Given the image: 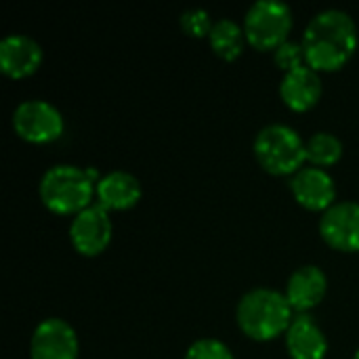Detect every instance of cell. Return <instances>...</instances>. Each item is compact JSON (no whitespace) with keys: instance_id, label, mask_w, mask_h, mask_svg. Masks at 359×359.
I'll return each instance as SVG.
<instances>
[{"instance_id":"cell-5","label":"cell","mask_w":359,"mask_h":359,"mask_svg":"<svg viewBox=\"0 0 359 359\" xmlns=\"http://www.w3.org/2000/svg\"><path fill=\"white\" fill-rule=\"evenodd\" d=\"M294 17L288 4L278 0H259L255 2L244 17V34L252 48L257 50H276L292 32Z\"/></svg>"},{"instance_id":"cell-9","label":"cell","mask_w":359,"mask_h":359,"mask_svg":"<svg viewBox=\"0 0 359 359\" xmlns=\"http://www.w3.org/2000/svg\"><path fill=\"white\" fill-rule=\"evenodd\" d=\"M320 236L339 252H359V202H337L320 219Z\"/></svg>"},{"instance_id":"cell-19","label":"cell","mask_w":359,"mask_h":359,"mask_svg":"<svg viewBox=\"0 0 359 359\" xmlns=\"http://www.w3.org/2000/svg\"><path fill=\"white\" fill-rule=\"evenodd\" d=\"M185 359H236L231 349L217 339H200L189 345Z\"/></svg>"},{"instance_id":"cell-13","label":"cell","mask_w":359,"mask_h":359,"mask_svg":"<svg viewBox=\"0 0 359 359\" xmlns=\"http://www.w3.org/2000/svg\"><path fill=\"white\" fill-rule=\"evenodd\" d=\"M141 196H143V189H141L139 179L126 170H111V172L103 175L95 187L97 204L101 208H105L107 212L128 210L139 204Z\"/></svg>"},{"instance_id":"cell-16","label":"cell","mask_w":359,"mask_h":359,"mask_svg":"<svg viewBox=\"0 0 359 359\" xmlns=\"http://www.w3.org/2000/svg\"><path fill=\"white\" fill-rule=\"evenodd\" d=\"M208 42L217 57H221L223 61H236L244 53L248 40L244 34V25L236 23L233 19H219L210 29Z\"/></svg>"},{"instance_id":"cell-1","label":"cell","mask_w":359,"mask_h":359,"mask_svg":"<svg viewBox=\"0 0 359 359\" xmlns=\"http://www.w3.org/2000/svg\"><path fill=\"white\" fill-rule=\"evenodd\" d=\"M359 34L353 17L339 8L318 13L305 27L303 48L311 69L337 72L349 63L358 50Z\"/></svg>"},{"instance_id":"cell-11","label":"cell","mask_w":359,"mask_h":359,"mask_svg":"<svg viewBox=\"0 0 359 359\" xmlns=\"http://www.w3.org/2000/svg\"><path fill=\"white\" fill-rule=\"evenodd\" d=\"M40 44L25 34H8L0 40V72L13 80H23L42 65Z\"/></svg>"},{"instance_id":"cell-20","label":"cell","mask_w":359,"mask_h":359,"mask_svg":"<svg viewBox=\"0 0 359 359\" xmlns=\"http://www.w3.org/2000/svg\"><path fill=\"white\" fill-rule=\"evenodd\" d=\"M215 21L210 19L208 11H202V8H194V11H185L181 15V29L191 36V38H204V36H210V29H212Z\"/></svg>"},{"instance_id":"cell-2","label":"cell","mask_w":359,"mask_h":359,"mask_svg":"<svg viewBox=\"0 0 359 359\" xmlns=\"http://www.w3.org/2000/svg\"><path fill=\"white\" fill-rule=\"evenodd\" d=\"M292 320L294 309L290 307L286 294L273 288H252L236 307V322L240 330L259 343H267L286 334Z\"/></svg>"},{"instance_id":"cell-18","label":"cell","mask_w":359,"mask_h":359,"mask_svg":"<svg viewBox=\"0 0 359 359\" xmlns=\"http://www.w3.org/2000/svg\"><path fill=\"white\" fill-rule=\"evenodd\" d=\"M273 61H276V65H278L284 74H288V72H292V69H299V67L307 65L303 42H292V40L284 42L280 48L273 50Z\"/></svg>"},{"instance_id":"cell-17","label":"cell","mask_w":359,"mask_h":359,"mask_svg":"<svg viewBox=\"0 0 359 359\" xmlns=\"http://www.w3.org/2000/svg\"><path fill=\"white\" fill-rule=\"evenodd\" d=\"M343 158V143L332 133H316L305 141V160L309 166L328 168Z\"/></svg>"},{"instance_id":"cell-3","label":"cell","mask_w":359,"mask_h":359,"mask_svg":"<svg viewBox=\"0 0 359 359\" xmlns=\"http://www.w3.org/2000/svg\"><path fill=\"white\" fill-rule=\"evenodd\" d=\"M101 177L95 168H80L74 164H57L48 168L38 185L44 208L55 215H80L93 206L95 187Z\"/></svg>"},{"instance_id":"cell-21","label":"cell","mask_w":359,"mask_h":359,"mask_svg":"<svg viewBox=\"0 0 359 359\" xmlns=\"http://www.w3.org/2000/svg\"><path fill=\"white\" fill-rule=\"evenodd\" d=\"M353 359H359V349H358V353H355V355H353Z\"/></svg>"},{"instance_id":"cell-7","label":"cell","mask_w":359,"mask_h":359,"mask_svg":"<svg viewBox=\"0 0 359 359\" xmlns=\"http://www.w3.org/2000/svg\"><path fill=\"white\" fill-rule=\"evenodd\" d=\"M114 225L109 212L99 204L88 206L69 223V242L82 257H99L111 242Z\"/></svg>"},{"instance_id":"cell-10","label":"cell","mask_w":359,"mask_h":359,"mask_svg":"<svg viewBox=\"0 0 359 359\" xmlns=\"http://www.w3.org/2000/svg\"><path fill=\"white\" fill-rule=\"evenodd\" d=\"M290 191L294 200L311 212H326L337 204V183L328 170L318 166H303L290 179Z\"/></svg>"},{"instance_id":"cell-6","label":"cell","mask_w":359,"mask_h":359,"mask_svg":"<svg viewBox=\"0 0 359 359\" xmlns=\"http://www.w3.org/2000/svg\"><path fill=\"white\" fill-rule=\"evenodd\" d=\"M63 126L65 122L61 111L44 99H27L13 111L15 135L34 145L57 141L63 135Z\"/></svg>"},{"instance_id":"cell-14","label":"cell","mask_w":359,"mask_h":359,"mask_svg":"<svg viewBox=\"0 0 359 359\" xmlns=\"http://www.w3.org/2000/svg\"><path fill=\"white\" fill-rule=\"evenodd\" d=\"M280 97L292 111H309L322 99V78L309 65L284 74L280 82Z\"/></svg>"},{"instance_id":"cell-4","label":"cell","mask_w":359,"mask_h":359,"mask_svg":"<svg viewBox=\"0 0 359 359\" xmlns=\"http://www.w3.org/2000/svg\"><path fill=\"white\" fill-rule=\"evenodd\" d=\"M261 168L273 177H294L305 160V141L288 124L263 126L252 143Z\"/></svg>"},{"instance_id":"cell-12","label":"cell","mask_w":359,"mask_h":359,"mask_svg":"<svg viewBox=\"0 0 359 359\" xmlns=\"http://www.w3.org/2000/svg\"><path fill=\"white\" fill-rule=\"evenodd\" d=\"M328 292V278L316 265H303L292 271L286 284V299L294 313H307L316 309Z\"/></svg>"},{"instance_id":"cell-15","label":"cell","mask_w":359,"mask_h":359,"mask_svg":"<svg viewBox=\"0 0 359 359\" xmlns=\"http://www.w3.org/2000/svg\"><path fill=\"white\" fill-rule=\"evenodd\" d=\"M286 349L292 359H324L328 353V339L313 318L301 313L294 316L286 332Z\"/></svg>"},{"instance_id":"cell-8","label":"cell","mask_w":359,"mask_h":359,"mask_svg":"<svg viewBox=\"0 0 359 359\" xmlns=\"http://www.w3.org/2000/svg\"><path fill=\"white\" fill-rule=\"evenodd\" d=\"M78 334L61 318H46L32 332L29 359H78Z\"/></svg>"}]
</instances>
